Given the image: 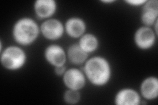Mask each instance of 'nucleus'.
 Segmentation results:
<instances>
[{"label":"nucleus","mask_w":158,"mask_h":105,"mask_svg":"<svg viewBox=\"0 0 158 105\" xmlns=\"http://www.w3.org/2000/svg\"><path fill=\"white\" fill-rule=\"evenodd\" d=\"M141 21L144 26H154L158 21V2L157 0H149L142 6Z\"/></svg>","instance_id":"6e6552de"},{"label":"nucleus","mask_w":158,"mask_h":105,"mask_svg":"<svg viewBox=\"0 0 158 105\" xmlns=\"http://www.w3.org/2000/svg\"><path fill=\"white\" fill-rule=\"evenodd\" d=\"M67 57L74 64H82L87 61L88 54L81 49L78 44H73L69 47Z\"/></svg>","instance_id":"ddd939ff"},{"label":"nucleus","mask_w":158,"mask_h":105,"mask_svg":"<svg viewBox=\"0 0 158 105\" xmlns=\"http://www.w3.org/2000/svg\"><path fill=\"white\" fill-rule=\"evenodd\" d=\"M79 46L88 54L95 51L99 46V41L94 34H85L80 38Z\"/></svg>","instance_id":"4468645a"},{"label":"nucleus","mask_w":158,"mask_h":105,"mask_svg":"<svg viewBox=\"0 0 158 105\" xmlns=\"http://www.w3.org/2000/svg\"><path fill=\"white\" fill-rule=\"evenodd\" d=\"M146 2V0H128L126 1V3L130 4L132 6H142Z\"/></svg>","instance_id":"dca6fc26"},{"label":"nucleus","mask_w":158,"mask_h":105,"mask_svg":"<svg viewBox=\"0 0 158 105\" xmlns=\"http://www.w3.org/2000/svg\"><path fill=\"white\" fill-rule=\"evenodd\" d=\"M34 11L40 18H49L55 14L57 3L54 0H37L34 6Z\"/></svg>","instance_id":"9b49d317"},{"label":"nucleus","mask_w":158,"mask_h":105,"mask_svg":"<svg viewBox=\"0 0 158 105\" xmlns=\"http://www.w3.org/2000/svg\"><path fill=\"white\" fill-rule=\"evenodd\" d=\"M140 101L139 93L136 90L130 88L119 90L115 97V103L117 105H138Z\"/></svg>","instance_id":"1a4fd4ad"},{"label":"nucleus","mask_w":158,"mask_h":105,"mask_svg":"<svg viewBox=\"0 0 158 105\" xmlns=\"http://www.w3.org/2000/svg\"><path fill=\"white\" fill-rule=\"evenodd\" d=\"M46 61L54 67L64 66L67 61V54L62 47L57 44H52L44 51Z\"/></svg>","instance_id":"0eeeda50"},{"label":"nucleus","mask_w":158,"mask_h":105,"mask_svg":"<svg viewBox=\"0 0 158 105\" xmlns=\"http://www.w3.org/2000/svg\"><path fill=\"white\" fill-rule=\"evenodd\" d=\"M40 32V28L31 18L23 17L15 23L12 34L15 41L23 46H30L35 42Z\"/></svg>","instance_id":"f03ea898"},{"label":"nucleus","mask_w":158,"mask_h":105,"mask_svg":"<svg viewBox=\"0 0 158 105\" xmlns=\"http://www.w3.org/2000/svg\"><path fill=\"white\" fill-rule=\"evenodd\" d=\"M86 78L85 73L81 70L70 68L63 74V83L68 89L79 91L85 87Z\"/></svg>","instance_id":"423d86ee"},{"label":"nucleus","mask_w":158,"mask_h":105,"mask_svg":"<svg viewBox=\"0 0 158 105\" xmlns=\"http://www.w3.org/2000/svg\"><path fill=\"white\" fill-rule=\"evenodd\" d=\"M27 55L24 50L18 46H9L1 53L2 66L11 71L22 68L27 62Z\"/></svg>","instance_id":"7ed1b4c3"},{"label":"nucleus","mask_w":158,"mask_h":105,"mask_svg":"<svg viewBox=\"0 0 158 105\" xmlns=\"http://www.w3.org/2000/svg\"><path fill=\"white\" fill-rule=\"evenodd\" d=\"M84 73L94 86L102 87L110 82L111 76V65L106 59L100 56L90 58L85 62Z\"/></svg>","instance_id":"f257e3e1"},{"label":"nucleus","mask_w":158,"mask_h":105,"mask_svg":"<svg viewBox=\"0 0 158 105\" xmlns=\"http://www.w3.org/2000/svg\"><path fill=\"white\" fill-rule=\"evenodd\" d=\"M140 93L147 100L156 99L158 95V79L154 76L144 79L140 85Z\"/></svg>","instance_id":"f8f14e48"},{"label":"nucleus","mask_w":158,"mask_h":105,"mask_svg":"<svg viewBox=\"0 0 158 105\" xmlns=\"http://www.w3.org/2000/svg\"><path fill=\"white\" fill-rule=\"evenodd\" d=\"M40 32L45 38L49 40H57L63 36L65 26L59 20L49 18L42 24Z\"/></svg>","instance_id":"20e7f679"},{"label":"nucleus","mask_w":158,"mask_h":105,"mask_svg":"<svg viewBox=\"0 0 158 105\" xmlns=\"http://www.w3.org/2000/svg\"><path fill=\"white\" fill-rule=\"evenodd\" d=\"M65 30L69 36L73 38H81L86 30L85 21L81 18H69L65 24Z\"/></svg>","instance_id":"9d476101"},{"label":"nucleus","mask_w":158,"mask_h":105,"mask_svg":"<svg viewBox=\"0 0 158 105\" xmlns=\"http://www.w3.org/2000/svg\"><path fill=\"white\" fill-rule=\"evenodd\" d=\"M103 3H111L112 2H114V1H112V0H110V1H102Z\"/></svg>","instance_id":"a211bd4d"},{"label":"nucleus","mask_w":158,"mask_h":105,"mask_svg":"<svg viewBox=\"0 0 158 105\" xmlns=\"http://www.w3.org/2000/svg\"><path fill=\"white\" fill-rule=\"evenodd\" d=\"M66 67L64 65V66H61V67H55V73L56 74V75L57 76H63V74H65V72H66Z\"/></svg>","instance_id":"f3484780"},{"label":"nucleus","mask_w":158,"mask_h":105,"mask_svg":"<svg viewBox=\"0 0 158 105\" xmlns=\"http://www.w3.org/2000/svg\"><path fill=\"white\" fill-rule=\"evenodd\" d=\"M81 99V95L78 91L74 89H69L65 92L63 95V99L65 102L69 104H77Z\"/></svg>","instance_id":"2eb2a0df"},{"label":"nucleus","mask_w":158,"mask_h":105,"mask_svg":"<svg viewBox=\"0 0 158 105\" xmlns=\"http://www.w3.org/2000/svg\"><path fill=\"white\" fill-rule=\"evenodd\" d=\"M157 34L150 27L142 26L138 28L135 34V43L137 47L147 50L154 46Z\"/></svg>","instance_id":"39448f33"}]
</instances>
